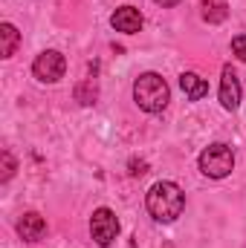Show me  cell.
Wrapping results in <instances>:
<instances>
[{"instance_id": "obj_14", "label": "cell", "mask_w": 246, "mask_h": 248, "mask_svg": "<svg viewBox=\"0 0 246 248\" xmlns=\"http://www.w3.org/2000/svg\"><path fill=\"white\" fill-rule=\"evenodd\" d=\"M12 173H15V159H12V153H9V150H3V173H0V179H3V182H9V179H12Z\"/></svg>"}, {"instance_id": "obj_16", "label": "cell", "mask_w": 246, "mask_h": 248, "mask_svg": "<svg viewBox=\"0 0 246 248\" xmlns=\"http://www.w3.org/2000/svg\"><path fill=\"white\" fill-rule=\"evenodd\" d=\"M157 3H159V6H177L180 0H157Z\"/></svg>"}, {"instance_id": "obj_4", "label": "cell", "mask_w": 246, "mask_h": 248, "mask_svg": "<svg viewBox=\"0 0 246 248\" xmlns=\"http://www.w3.org/2000/svg\"><path fill=\"white\" fill-rule=\"evenodd\" d=\"M90 234H93V240L102 248L113 246L116 237H119V219H116V214L110 208H96L93 217H90Z\"/></svg>"}, {"instance_id": "obj_2", "label": "cell", "mask_w": 246, "mask_h": 248, "mask_svg": "<svg viewBox=\"0 0 246 248\" xmlns=\"http://www.w3.org/2000/svg\"><path fill=\"white\" fill-rule=\"evenodd\" d=\"M168 84L162 75L157 72H142L136 81H133V101L139 104V110L145 113H162L168 107Z\"/></svg>"}, {"instance_id": "obj_10", "label": "cell", "mask_w": 246, "mask_h": 248, "mask_svg": "<svg viewBox=\"0 0 246 248\" xmlns=\"http://www.w3.org/2000/svg\"><path fill=\"white\" fill-rule=\"evenodd\" d=\"M20 44V32L12 23H0V58H12Z\"/></svg>"}, {"instance_id": "obj_9", "label": "cell", "mask_w": 246, "mask_h": 248, "mask_svg": "<svg viewBox=\"0 0 246 248\" xmlns=\"http://www.w3.org/2000/svg\"><path fill=\"white\" fill-rule=\"evenodd\" d=\"M180 87H183L188 101H200V98L209 95V81L203 75H197V72H183L180 75Z\"/></svg>"}, {"instance_id": "obj_7", "label": "cell", "mask_w": 246, "mask_h": 248, "mask_svg": "<svg viewBox=\"0 0 246 248\" xmlns=\"http://www.w3.org/2000/svg\"><path fill=\"white\" fill-rule=\"evenodd\" d=\"M241 95H244V90H241V81H238L235 69H232V66H223V78H220V104H223L226 110H238Z\"/></svg>"}, {"instance_id": "obj_5", "label": "cell", "mask_w": 246, "mask_h": 248, "mask_svg": "<svg viewBox=\"0 0 246 248\" xmlns=\"http://www.w3.org/2000/svg\"><path fill=\"white\" fill-rule=\"evenodd\" d=\"M64 69H67V61H64L61 52H55V49L41 52V55L35 58V63H32L35 78H38V81H44V84H55V81H61Z\"/></svg>"}, {"instance_id": "obj_1", "label": "cell", "mask_w": 246, "mask_h": 248, "mask_svg": "<svg viewBox=\"0 0 246 248\" xmlns=\"http://www.w3.org/2000/svg\"><path fill=\"white\" fill-rule=\"evenodd\" d=\"M145 205H148V214L157 222H174L185 208V193L174 182H157L148 190Z\"/></svg>"}, {"instance_id": "obj_6", "label": "cell", "mask_w": 246, "mask_h": 248, "mask_svg": "<svg viewBox=\"0 0 246 248\" xmlns=\"http://www.w3.org/2000/svg\"><path fill=\"white\" fill-rule=\"evenodd\" d=\"M110 23H113V29L122 32V35H136V32L142 29L145 17H142V12H139L136 6H119V9L113 12Z\"/></svg>"}, {"instance_id": "obj_13", "label": "cell", "mask_w": 246, "mask_h": 248, "mask_svg": "<svg viewBox=\"0 0 246 248\" xmlns=\"http://www.w3.org/2000/svg\"><path fill=\"white\" fill-rule=\"evenodd\" d=\"M232 55H235L238 61H246V35L232 38Z\"/></svg>"}, {"instance_id": "obj_3", "label": "cell", "mask_w": 246, "mask_h": 248, "mask_svg": "<svg viewBox=\"0 0 246 248\" xmlns=\"http://www.w3.org/2000/svg\"><path fill=\"white\" fill-rule=\"evenodd\" d=\"M200 170L209 176V179H223L235 170V153L229 144H209L203 153H200Z\"/></svg>"}, {"instance_id": "obj_12", "label": "cell", "mask_w": 246, "mask_h": 248, "mask_svg": "<svg viewBox=\"0 0 246 248\" xmlns=\"http://www.w3.org/2000/svg\"><path fill=\"white\" fill-rule=\"evenodd\" d=\"M96 95H99V90H96V81H93V78H87V81L78 84V90H75V98H78L84 107L96 104Z\"/></svg>"}, {"instance_id": "obj_8", "label": "cell", "mask_w": 246, "mask_h": 248, "mask_svg": "<svg viewBox=\"0 0 246 248\" xmlns=\"http://www.w3.org/2000/svg\"><path fill=\"white\" fill-rule=\"evenodd\" d=\"M18 234H20V240H26V243H41V240L47 237V219H44L41 214L29 211V214H23V217L18 219Z\"/></svg>"}, {"instance_id": "obj_11", "label": "cell", "mask_w": 246, "mask_h": 248, "mask_svg": "<svg viewBox=\"0 0 246 248\" xmlns=\"http://www.w3.org/2000/svg\"><path fill=\"white\" fill-rule=\"evenodd\" d=\"M200 15H203L206 23H223L226 15H229V6H226V0H203Z\"/></svg>"}, {"instance_id": "obj_15", "label": "cell", "mask_w": 246, "mask_h": 248, "mask_svg": "<svg viewBox=\"0 0 246 248\" xmlns=\"http://www.w3.org/2000/svg\"><path fill=\"white\" fill-rule=\"evenodd\" d=\"M142 173H148V165L145 162H130V176H142Z\"/></svg>"}]
</instances>
